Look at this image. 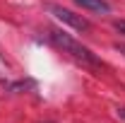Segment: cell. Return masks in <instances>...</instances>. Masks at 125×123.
Instances as JSON below:
<instances>
[{"instance_id":"obj_1","label":"cell","mask_w":125,"mask_h":123,"mask_svg":"<svg viewBox=\"0 0 125 123\" xmlns=\"http://www.w3.org/2000/svg\"><path fill=\"white\" fill-rule=\"evenodd\" d=\"M48 34H51L53 44H55V46H60L65 53H70L75 61L84 63V65H89V68H96V70H99V68H104V63L99 61V58H96L87 46H82L77 39H72L70 34H65V31H60V29H51Z\"/></svg>"},{"instance_id":"obj_2","label":"cell","mask_w":125,"mask_h":123,"mask_svg":"<svg viewBox=\"0 0 125 123\" xmlns=\"http://www.w3.org/2000/svg\"><path fill=\"white\" fill-rule=\"evenodd\" d=\"M46 7H48V12H51V15H55L62 24H67V27H72V29H77V31H89V29H92V22H89L87 17L77 15V12H72V10L62 7V5H53V2H48Z\"/></svg>"},{"instance_id":"obj_3","label":"cell","mask_w":125,"mask_h":123,"mask_svg":"<svg viewBox=\"0 0 125 123\" xmlns=\"http://www.w3.org/2000/svg\"><path fill=\"white\" fill-rule=\"evenodd\" d=\"M82 10H89V12H101V15H108L111 5L106 0H75Z\"/></svg>"},{"instance_id":"obj_4","label":"cell","mask_w":125,"mask_h":123,"mask_svg":"<svg viewBox=\"0 0 125 123\" xmlns=\"http://www.w3.org/2000/svg\"><path fill=\"white\" fill-rule=\"evenodd\" d=\"M113 27H115V29L120 31V34H125V19H118V22H115Z\"/></svg>"},{"instance_id":"obj_5","label":"cell","mask_w":125,"mask_h":123,"mask_svg":"<svg viewBox=\"0 0 125 123\" xmlns=\"http://www.w3.org/2000/svg\"><path fill=\"white\" fill-rule=\"evenodd\" d=\"M118 113H120V116H123V118H125V109H118Z\"/></svg>"},{"instance_id":"obj_6","label":"cell","mask_w":125,"mask_h":123,"mask_svg":"<svg viewBox=\"0 0 125 123\" xmlns=\"http://www.w3.org/2000/svg\"><path fill=\"white\" fill-rule=\"evenodd\" d=\"M120 51H123V53H125V46H123V48H120Z\"/></svg>"}]
</instances>
